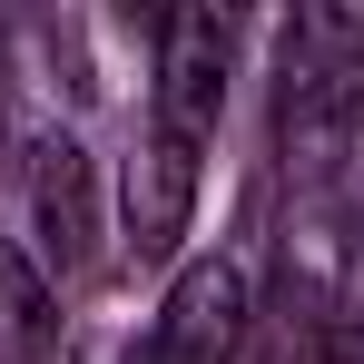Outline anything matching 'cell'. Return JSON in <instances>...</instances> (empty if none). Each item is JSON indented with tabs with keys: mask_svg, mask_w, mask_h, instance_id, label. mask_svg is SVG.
<instances>
[{
	"mask_svg": "<svg viewBox=\"0 0 364 364\" xmlns=\"http://www.w3.org/2000/svg\"><path fill=\"white\" fill-rule=\"evenodd\" d=\"M246 266L237 256H187L178 276H168V305H158V325H148V364H237L246 355Z\"/></svg>",
	"mask_w": 364,
	"mask_h": 364,
	"instance_id": "6da1fadb",
	"label": "cell"
},
{
	"mask_svg": "<svg viewBox=\"0 0 364 364\" xmlns=\"http://www.w3.org/2000/svg\"><path fill=\"white\" fill-rule=\"evenodd\" d=\"M227 20L217 10H178L168 30H158V138H178L207 158V138L227 119Z\"/></svg>",
	"mask_w": 364,
	"mask_h": 364,
	"instance_id": "7a4b0ae2",
	"label": "cell"
},
{
	"mask_svg": "<svg viewBox=\"0 0 364 364\" xmlns=\"http://www.w3.org/2000/svg\"><path fill=\"white\" fill-rule=\"evenodd\" d=\"M30 246H40V276H79L99 256V168L79 138L30 148Z\"/></svg>",
	"mask_w": 364,
	"mask_h": 364,
	"instance_id": "3957f363",
	"label": "cell"
},
{
	"mask_svg": "<svg viewBox=\"0 0 364 364\" xmlns=\"http://www.w3.org/2000/svg\"><path fill=\"white\" fill-rule=\"evenodd\" d=\"M187 217H197V148L148 128V148L128 158V246L138 256H178Z\"/></svg>",
	"mask_w": 364,
	"mask_h": 364,
	"instance_id": "277c9868",
	"label": "cell"
},
{
	"mask_svg": "<svg viewBox=\"0 0 364 364\" xmlns=\"http://www.w3.org/2000/svg\"><path fill=\"white\" fill-rule=\"evenodd\" d=\"M79 364H148V355H138V345H89Z\"/></svg>",
	"mask_w": 364,
	"mask_h": 364,
	"instance_id": "5b68a950",
	"label": "cell"
}]
</instances>
